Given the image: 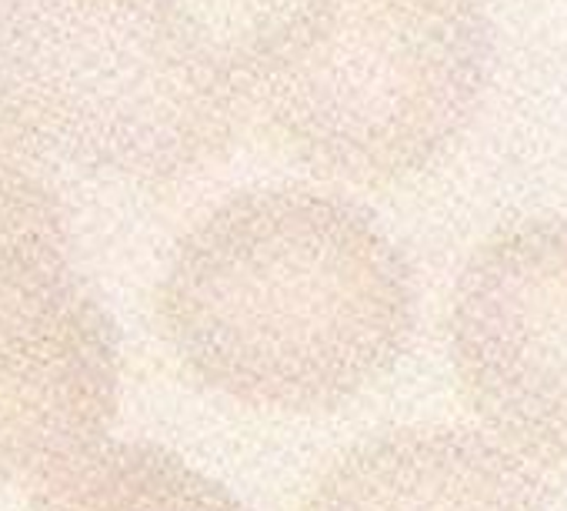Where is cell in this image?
Instances as JSON below:
<instances>
[{
  "instance_id": "obj_5",
  "label": "cell",
  "mask_w": 567,
  "mask_h": 511,
  "mask_svg": "<svg viewBox=\"0 0 567 511\" xmlns=\"http://www.w3.org/2000/svg\"><path fill=\"white\" fill-rule=\"evenodd\" d=\"M117 395L114 321L71 265L0 278V484L104 441Z\"/></svg>"
},
{
  "instance_id": "obj_3",
  "label": "cell",
  "mask_w": 567,
  "mask_h": 511,
  "mask_svg": "<svg viewBox=\"0 0 567 511\" xmlns=\"http://www.w3.org/2000/svg\"><path fill=\"white\" fill-rule=\"evenodd\" d=\"M0 117L44 157L144 184L244 124L230 48L190 0H0Z\"/></svg>"
},
{
  "instance_id": "obj_4",
  "label": "cell",
  "mask_w": 567,
  "mask_h": 511,
  "mask_svg": "<svg viewBox=\"0 0 567 511\" xmlns=\"http://www.w3.org/2000/svg\"><path fill=\"white\" fill-rule=\"evenodd\" d=\"M447 361L477 428L537 471H567V214H520L464 258Z\"/></svg>"
},
{
  "instance_id": "obj_1",
  "label": "cell",
  "mask_w": 567,
  "mask_h": 511,
  "mask_svg": "<svg viewBox=\"0 0 567 511\" xmlns=\"http://www.w3.org/2000/svg\"><path fill=\"white\" fill-rule=\"evenodd\" d=\"M157 318L210 391L315 415L374 388L414 335L404 251L354 201L254 184L210 204L174 244Z\"/></svg>"
},
{
  "instance_id": "obj_7",
  "label": "cell",
  "mask_w": 567,
  "mask_h": 511,
  "mask_svg": "<svg viewBox=\"0 0 567 511\" xmlns=\"http://www.w3.org/2000/svg\"><path fill=\"white\" fill-rule=\"evenodd\" d=\"M31 511H244V504L171 448L97 441L38 481Z\"/></svg>"
},
{
  "instance_id": "obj_8",
  "label": "cell",
  "mask_w": 567,
  "mask_h": 511,
  "mask_svg": "<svg viewBox=\"0 0 567 511\" xmlns=\"http://www.w3.org/2000/svg\"><path fill=\"white\" fill-rule=\"evenodd\" d=\"M68 265L71 224L48 157L0 117V278Z\"/></svg>"
},
{
  "instance_id": "obj_2",
  "label": "cell",
  "mask_w": 567,
  "mask_h": 511,
  "mask_svg": "<svg viewBox=\"0 0 567 511\" xmlns=\"http://www.w3.org/2000/svg\"><path fill=\"white\" fill-rule=\"evenodd\" d=\"M227 48L244 121L318 174L388 187L467 131L494 41L484 0H247Z\"/></svg>"
},
{
  "instance_id": "obj_6",
  "label": "cell",
  "mask_w": 567,
  "mask_h": 511,
  "mask_svg": "<svg viewBox=\"0 0 567 511\" xmlns=\"http://www.w3.org/2000/svg\"><path fill=\"white\" fill-rule=\"evenodd\" d=\"M301 511H550V494L477 425H408L348 448Z\"/></svg>"
}]
</instances>
